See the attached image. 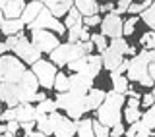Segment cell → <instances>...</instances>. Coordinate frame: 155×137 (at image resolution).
Returning a JSON list of instances; mask_svg holds the SVG:
<instances>
[{"mask_svg":"<svg viewBox=\"0 0 155 137\" xmlns=\"http://www.w3.org/2000/svg\"><path fill=\"white\" fill-rule=\"evenodd\" d=\"M124 104V95H118L114 91L105 93V100L103 104L97 108V122L105 128H114L116 124H120L122 120V114H120V108Z\"/></svg>","mask_w":155,"mask_h":137,"instance_id":"cell-1","label":"cell"},{"mask_svg":"<svg viewBox=\"0 0 155 137\" xmlns=\"http://www.w3.org/2000/svg\"><path fill=\"white\" fill-rule=\"evenodd\" d=\"M155 62V50H142L140 54H136L132 60H128V68H126V79L136 81L143 87H151L153 79L147 73V66Z\"/></svg>","mask_w":155,"mask_h":137,"instance_id":"cell-2","label":"cell"},{"mask_svg":"<svg viewBox=\"0 0 155 137\" xmlns=\"http://www.w3.org/2000/svg\"><path fill=\"white\" fill-rule=\"evenodd\" d=\"M93 50V45L89 41L87 43H78V45H70V43H64V45H58L54 50L51 52V62L54 66H68L70 62L78 60L81 56H87Z\"/></svg>","mask_w":155,"mask_h":137,"instance_id":"cell-3","label":"cell"},{"mask_svg":"<svg viewBox=\"0 0 155 137\" xmlns=\"http://www.w3.org/2000/svg\"><path fill=\"white\" fill-rule=\"evenodd\" d=\"M37 93L29 91L21 83H0V102H6L10 108H16V104H31L33 97Z\"/></svg>","mask_w":155,"mask_h":137,"instance_id":"cell-4","label":"cell"},{"mask_svg":"<svg viewBox=\"0 0 155 137\" xmlns=\"http://www.w3.org/2000/svg\"><path fill=\"white\" fill-rule=\"evenodd\" d=\"M4 45H6L8 50H14V52H16V56L21 58L25 64H31L33 66L35 62L41 60V52L33 46V43L29 41L23 33H18V35H14V37H8Z\"/></svg>","mask_w":155,"mask_h":137,"instance_id":"cell-5","label":"cell"},{"mask_svg":"<svg viewBox=\"0 0 155 137\" xmlns=\"http://www.w3.org/2000/svg\"><path fill=\"white\" fill-rule=\"evenodd\" d=\"M56 108L66 110L68 118L72 122H80L81 116L87 112L85 106V95H74V93H58V97L54 99Z\"/></svg>","mask_w":155,"mask_h":137,"instance_id":"cell-6","label":"cell"},{"mask_svg":"<svg viewBox=\"0 0 155 137\" xmlns=\"http://www.w3.org/2000/svg\"><path fill=\"white\" fill-rule=\"evenodd\" d=\"M25 73V66L16 56H0V83H19Z\"/></svg>","mask_w":155,"mask_h":137,"instance_id":"cell-7","label":"cell"},{"mask_svg":"<svg viewBox=\"0 0 155 137\" xmlns=\"http://www.w3.org/2000/svg\"><path fill=\"white\" fill-rule=\"evenodd\" d=\"M31 73L37 77V83L39 87L43 89H52V83H54V77H56V66L48 60H39L31 66Z\"/></svg>","mask_w":155,"mask_h":137,"instance_id":"cell-8","label":"cell"},{"mask_svg":"<svg viewBox=\"0 0 155 137\" xmlns=\"http://www.w3.org/2000/svg\"><path fill=\"white\" fill-rule=\"evenodd\" d=\"M29 29H31V31H48V29H52V31L58 33V35H62V33L66 31L64 25H62V21H58V19L52 18L45 10V6H43L41 14L35 18V21L29 23Z\"/></svg>","mask_w":155,"mask_h":137,"instance_id":"cell-9","label":"cell"},{"mask_svg":"<svg viewBox=\"0 0 155 137\" xmlns=\"http://www.w3.org/2000/svg\"><path fill=\"white\" fill-rule=\"evenodd\" d=\"M48 118L52 122V135L54 137H74L76 135V122L62 116L60 112H51Z\"/></svg>","mask_w":155,"mask_h":137,"instance_id":"cell-10","label":"cell"},{"mask_svg":"<svg viewBox=\"0 0 155 137\" xmlns=\"http://www.w3.org/2000/svg\"><path fill=\"white\" fill-rule=\"evenodd\" d=\"M31 43L39 52H48V54L60 45L58 37L51 31H31Z\"/></svg>","mask_w":155,"mask_h":137,"instance_id":"cell-11","label":"cell"},{"mask_svg":"<svg viewBox=\"0 0 155 137\" xmlns=\"http://www.w3.org/2000/svg\"><path fill=\"white\" fill-rule=\"evenodd\" d=\"M101 33L99 35H103L105 39L110 37L114 41V39H120L122 37V19L118 16H113V14H107V16L101 19Z\"/></svg>","mask_w":155,"mask_h":137,"instance_id":"cell-12","label":"cell"},{"mask_svg":"<svg viewBox=\"0 0 155 137\" xmlns=\"http://www.w3.org/2000/svg\"><path fill=\"white\" fill-rule=\"evenodd\" d=\"M93 89V81L89 77H85L84 73H74V75L68 77V93H74V95H87Z\"/></svg>","mask_w":155,"mask_h":137,"instance_id":"cell-13","label":"cell"},{"mask_svg":"<svg viewBox=\"0 0 155 137\" xmlns=\"http://www.w3.org/2000/svg\"><path fill=\"white\" fill-rule=\"evenodd\" d=\"M43 6H45V10L52 18L58 19V18L66 16V14L74 8V2H72V0H47V2H43Z\"/></svg>","mask_w":155,"mask_h":137,"instance_id":"cell-14","label":"cell"},{"mask_svg":"<svg viewBox=\"0 0 155 137\" xmlns=\"http://www.w3.org/2000/svg\"><path fill=\"white\" fill-rule=\"evenodd\" d=\"M122 60H124V54L118 52L113 46H107V50L101 54V64H103V68H107L109 72H114L116 68L122 64Z\"/></svg>","mask_w":155,"mask_h":137,"instance_id":"cell-15","label":"cell"},{"mask_svg":"<svg viewBox=\"0 0 155 137\" xmlns=\"http://www.w3.org/2000/svg\"><path fill=\"white\" fill-rule=\"evenodd\" d=\"M23 8H25V2H21V0H6V4L0 12H2L4 19H19Z\"/></svg>","mask_w":155,"mask_h":137,"instance_id":"cell-16","label":"cell"},{"mask_svg":"<svg viewBox=\"0 0 155 137\" xmlns=\"http://www.w3.org/2000/svg\"><path fill=\"white\" fill-rule=\"evenodd\" d=\"M43 10V2H39V0H33V2L25 4V8H23L21 16H19V19H21L23 25H29L31 21H35V18L41 14Z\"/></svg>","mask_w":155,"mask_h":137,"instance_id":"cell-17","label":"cell"},{"mask_svg":"<svg viewBox=\"0 0 155 137\" xmlns=\"http://www.w3.org/2000/svg\"><path fill=\"white\" fill-rule=\"evenodd\" d=\"M101 70H103V64H101V56L99 54H87V66L85 70L81 72L85 77H89L91 81L95 79L97 75L101 73Z\"/></svg>","mask_w":155,"mask_h":137,"instance_id":"cell-18","label":"cell"},{"mask_svg":"<svg viewBox=\"0 0 155 137\" xmlns=\"http://www.w3.org/2000/svg\"><path fill=\"white\" fill-rule=\"evenodd\" d=\"M74 8L78 10V14H80L81 18L97 16V12H99V4H97L95 0H76Z\"/></svg>","mask_w":155,"mask_h":137,"instance_id":"cell-19","label":"cell"},{"mask_svg":"<svg viewBox=\"0 0 155 137\" xmlns=\"http://www.w3.org/2000/svg\"><path fill=\"white\" fill-rule=\"evenodd\" d=\"M37 114H35V106L27 104H19L16 106V122L18 124H27V122H35Z\"/></svg>","mask_w":155,"mask_h":137,"instance_id":"cell-20","label":"cell"},{"mask_svg":"<svg viewBox=\"0 0 155 137\" xmlns=\"http://www.w3.org/2000/svg\"><path fill=\"white\" fill-rule=\"evenodd\" d=\"M103 100H105V91L91 89L85 95V106H87V110H97L101 104H103Z\"/></svg>","mask_w":155,"mask_h":137,"instance_id":"cell-21","label":"cell"},{"mask_svg":"<svg viewBox=\"0 0 155 137\" xmlns=\"http://www.w3.org/2000/svg\"><path fill=\"white\" fill-rule=\"evenodd\" d=\"M89 41V33L84 25H76L68 31V43L70 45H78V43H87Z\"/></svg>","mask_w":155,"mask_h":137,"instance_id":"cell-22","label":"cell"},{"mask_svg":"<svg viewBox=\"0 0 155 137\" xmlns=\"http://www.w3.org/2000/svg\"><path fill=\"white\" fill-rule=\"evenodd\" d=\"M23 27L25 25L21 23V19H4L2 25H0V31L6 37H14V35H18V33H21Z\"/></svg>","mask_w":155,"mask_h":137,"instance_id":"cell-23","label":"cell"},{"mask_svg":"<svg viewBox=\"0 0 155 137\" xmlns=\"http://www.w3.org/2000/svg\"><path fill=\"white\" fill-rule=\"evenodd\" d=\"M126 137H151V129H147L142 122H134L130 124L128 131H124Z\"/></svg>","mask_w":155,"mask_h":137,"instance_id":"cell-24","label":"cell"},{"mask_svg":"<svg viewBox=\"0 0 155 137\" xmlns=\"http://www.w3.org/2000/svg\"><path fill=\"white\" fill-rule=\"evenodd\" d=\"M51 112H56V104H54V100H52V99H45V100H41L35 106L37 118H39V116H48Z\"/></svg>","mask_w":155,"mask_h":137,"instance_id":"cell-25","label":"cell"},{"mask_svg":"<svg viewBox=\"0 0 155 137\" xmlns=\"http://www.w3.org/2000/svg\"><path fill=\"white\" fill-rule=\"evenodd\" d=\"M110 81H113V91L118 93V95H124V93L130 89L126 75H113V73H110Z\"/></svg>","mask_w":155,"mask_h":137,"instance_id":"cell-26","label":"cell"},{"mask_svg":"<svg viewBox=\"0 0 155 137\" xmlns=\"http://www.w3.org/2000/svg\"><path fill=\"white\" fill-rule=\"evenodd\" d=\"M35 126H37V131L43 135H52V122L48 116H39V118L35 120Z\"/></svg>","mask_w":155,"mask_h":137,"instance_id":"cell-27","label":"cell"},{"mask_svg":"<svg viewBox=\"0 0 155 137\" xmlns=\"http://www.w3.org/2000/svg\"><path fill=\"white\" fill-rule=\"evenodd\" d=\"M76 131H78V137H95L93 129H91V120L76 122Z\"/></svg>","mask_w":155,"mask_h":137,"instance_id":"cell-28","label":"cell"},{"mask_svg":"<svg viewBox=\"0 0 155 137\" xmlns=\"http://www.w3.org/2000/svg\"><path fill=\"white\" fill-rule=\"evenodd\" d=\"M64 29L68 27V29H72V27H76V25H81V16L78 14V10L76 8H72L70 12L66 14V19H64Z\"/></svg>","mask_w":155,"mask_h":137,"instance_id":"cell-29","label":"cell"},{"mask_svg":"<svg viewBox=\"0 0 155 137\" xmlns=\"http://www.w3.org/2000/svg\"><path fill=\"white\" fill-rule=\"evenodd\" d=\"M21 85H25L29 91H33V93H37L39 89V83H37V77L31 73V70H25V73H23V77H21Z\"/></svg>","mask_w":155,"mask_h":137,"instance_id":"cell-30","label":"cell"},{"mask_svg":"<svg viewBox=\"0 0 155 137\" xmlns=\"http://www.w3.org/2000/svg\"><path fill=\"white\" fill-rule=\"evenodd\" d=\"M140 122H142L147 129H153L155 128V108H153V106H149V108L140 116Z\"/></svg>","mask_w":155,"mask_h":137,"instance_id":"cell-31","label":"cell"},{"mask_svg":"<svg viewBox=\"0 0 155 137\" xmlns=\"http://www.w3.org/2000/svg\"><path fill=\"white\" fill-rule=\"evenodd\" d=\"M142 19L145 21V25L153 31V27H155V4H151L147 10H143V12H142Z\"/></svg>","mask_w":155,"mask_h":137,"instance_id":"cell-32","label":"cell"},{"mask_svg":"<svg viewBox=\"0 0 155 137\" xmlns=\"http://www.w3.org/2000/svg\"><path fill=\"white\" fill-rule=\"evenodd\" d=\"M52 89H56L58 93H68V77L64 73H56L54 83H52Z\"/></svg>","mask_w":155,"mask_h":137,"instance_id":"cell-33","label":"cell"},{"mask_svg":"<svg viewBox=\"0 0 155 137\" xmlns=\"http://www.w3.org/2000/svg\"><path fill=\"white\" fill-rule=\"evenodd\" d=\"M140 45L143 46V50H153V48H155V33L147 31L142 39H140Z\"/></svg>","mask_w":155,"mask_h":137,"instance_id":"cell-34","label":"cell"},{"mask_svg":"<svg viewBox=\"0 0 155 137\" xmlns=\"http://www.w3.org/2000/svg\"><path fill=\"white\" fill-rule=\"evenodd\" d=\"M89 43L97 46V50H99L101 54H103V52L107 50V46H109V45H107V39L103 35H95V33H93V35H89Z\"/></svg>","mask_w":155,"mask_h":137,"instance_id":"cell-35","label":"cell"},{"mask_svg":"<svg viewBox=\"0 0 155 137\" xmlns=\"http://www.w3.org/2000/svg\"><path fill=\"white\" fill-rule=\"evenodd\" d=\"M85 66H87V56H81V58H78V60H74V62L68 64V68H70L74 73H81L85 70Z\"/></svg>","mask_w":155,"mask_h":137,"instance_id":"cell-36","label":"cell"},{"mask_svg":"<svg viewBox=\"0 0 155 137\" xmlns=\"http://www.w3.org/2000/svg\"><path fill=\"white\" fill-rule=\"evenodd\" d=\"M140 116H142V112H140V108H128V106H126V110H124V120L128 122V124L140 122Z\"/></svg>","mask_w":155,"mask_h":137,"instance_id":"cell-37","label":"cell"},{"mask_svg":"<svg viewBox=\"0 0 155 137\" xmlns=\"http://www.w3.org/2000/svg\"><path fill=\"white\" fill-rule=\"evenodd\" d=\"M91 129H93V135L95 137H109V128L101 126L97 120H91Z\"/></svg>","mask_w":155,"mask_h":137,"instance_id":"cell-38","label":"cell"},{"mask_svg":"<svg viewBox=\"0 0 155 137\" xmlns=\"http://www.w3.org/2000/svg\"><path fill=\"white\" fill-rule=\"evenodd\" d=\"M110 46H113V48H116L118 52H122L124 56L128 54V48H130V46H128V43H126L122 37H120V39H114V41L110 43Z\"/></svg>","mask_w":155,"mask_h":137,"instance_id":"cell-39","label":"cell"},{"mask_svg":"<svg viewBox=\"0 0 155 137\" xmlns=\"http://www.w3.org/2000/svg\"><path fill=\"white\" fill-rule=\"evenodd\" d=\"M130 4H132V2H130V0H120V2L116 4V8H114V10H113V12H110V14H113V16H118V18H120V14L128 12Z\"/></svg>","mask_w":155,"mask_h":137,"instance_id":"cell-40","label":"cell"},{"mask_svg":"<svg viewBox=\"0 0 155 137\" xmlns=\"http://www.w3.org/2000/svg\"><path fill=\"white\" fill-rule=\"evenodd\" d=\"M136 21H138L136 18H130V19H128L126 23H122V35H124V37H128V35H132V33H134Z\"/></svg>","mask_w":155,"mask_h":137,"instance_id":"cell-41","label":"cell"},{"mask_svg":"<svg viewBox=\"0 0 155 137\" xmlns=\"http://www.w3.org/2000/svg\"><path fill=\"white\" fill-rule=\"evenodd\" d=\"M122 135H124V126H122V122H120V124H116L114 128L109 129V137H122Z\"/></svg>","mask_w":155,"mask_h":137,"instance_id":"cell-42","label":"cell"},{"mask_svg":"<svg viewBox=\"0 0 155 137\" xmlns=\"http://www.w3.org/2000/svg\"><path fill=\"white\" fill-rule=\"evenodd\" d=\"M0 120H4V122H14V120H16V108H8L6 112H0Z\"/></svg>","mask_w":155,"mask_h":137,"instance_id":"cell-43","label":"cell"},{"mask_svg":"<svg viewBox=\"0 0 155 137\" xmlns=\"http://www.w3.org/2000/svg\"><path fill=\"white\" fill-rule=\"evenodd\" d=\"M81 21H84L87 27H93V25H99L101 23V18L99 16H89V18H84Z\"/></svg>","mask_w":155,"mask_h":137,"instance_id":"cell-44","label":"cell"},{"mask_svg":"<svg viewBox=\"0 0 155 137\" xmlns=\"http://www.w3.org/2000/svg\"><path fill=\"white\" fill-rule=\"evenodd\" d=\"M18 131H19V124H18L16 120H14V122H8V124H6V133H12V135H16Z\"/></svg>","mask_w":155,"mask_h":137,"instance_id":"cell-45","label":"cell"},{"mask_svg":"<svg viewBox=\"0 0 155 137\" xmlns=\"http://www.w3.org/2000/svg\"><path fill=\"white\" fill-rule=\"evenodd\" d=\"M142 102H143V106H153V93H147V95H143L142 97Z\"/></svg>","mask_w":155,"mask_h":137,"instance_id":"cell-46","label":"cell"},{"mask_svg":"<svg viewBox=\"0 0 155 137\" xmlns=\"http://www.w3.org/2000/svg\"><path fill=\"white\" fill-rule=\"evenodd\" d=\"M19 128H21L23 131H25V135L27 133H31V131H35L33 128H35V122H27V124H19Z\"/></svg>","mask_w":155,"mask_h":137,"instance_id":"cell-47","label":"cell"},{"mask_svg":"<svg viewBox=\"0 0 155 137\" xmlns=\"http://www.w3.org/2000/svg\"><path fill=\"white\" fill-rule=\"evenodd\" d=\"M114 10V4L109 2V4H103V6H99V12H113Z\"/></svg>","mask_w":155,"mask_h":137,"instance_id":"cell-48","label":"cell"},{"mask_svg":"<svg viewBox=\"0 0 155 137\" xmlns=\"http://www.w3.org/2000/svg\"><path fill=\"white\" fill-rule=\"evenodd\" d=\"M126 104H128V108H140V100L138 99H128Z\"/></svg>","mask_w":155,"mask_h":137,"instance_id":"cell-49","label":"cell"},{"mask_svg":"<svg viewBox=\"0 0 155 137\" xmlns=\"http://www.w3.org/2000/svg\"><path fill=\"white\" fill-rule=\"evenodd\" d=\"M147 73H149V77H151V79H155V62H151V64L147 66Z\"/></svg>","mask_w":155,"mask_h":137,"instance_id":"cell-50","label":"cell"},{"mask_svg":"<svg viewBox=\"0 0 155 137\" xmlns=\"http://www.w3.org/2000/svg\"><path fill=\"white\" fill-rule=\"evenodd\" d=\"M124 95H128V97H130V99H138V100H140V93H136L134 89H128V91H126V93H124Z\"/></svg>","mask_w":155,"mask_h":137,"instance_id":"cell-51","label":"cell"},{"mask_svg":"<svg viewBox=\"0 0 155 137\" xmlns=\"http://www.w3.org/2000/svg\"><path fill=\"white\" fill-rule=\"evenodd\" d=\"M45 99H47L45 93H37V95L33 97V102H41V100H45Z\"/></svg>","mask_w":155,"mask_h":137,"instance_id":"cell-52","label":"cell"},{"mask_svg":"<svg viewBox=\"0 0 155 137\" xmlns=\"http://www.w3.org/2000/svg\"><path fill=\"white\" fill-rule=\"evenodd\" d=\"M25 137H47V135H43V133H39V131H31V133H27Z\"/></svg>","mask_w":155,"mask_h":137,"instance_id":"cell-53","label":"cell"},{"mask_svg":"<svg viewBox=\"0 0 155 137\" xmlns=\"http://www.w3.org/2000/svg\"><path fill=\"white\" fill-rule=\"evenodd\" d=\"M128 54H130V56H136V46H130V48H128Z\"/></svg>","mask_w":155,"mask_h":137,"instance_id":"cell-54","label":"cell"},{"mask_svg":"<svg viewBox=\"0 0 155 137\" xmlns=\"http://www.w3.org/2000/svg\"><path fill=\"white\" fill-rule=\"evenodd\" d=\"M4 133H6V126L0 124V135H4Z\"/></svg>","mask_w":155,"mask_h":137,"instance_id":"cell-55","label":"cell"},{"mask_svg":"<svg viewBox=\"0 0 155 137\" xmlns=\"http://www.w3.org/2000/svg\"><path fill=\"white\" fill-rule=\"evenodd\" d=\"M2 21H4V16H2V12H0V25H2Z\"/></svg>","mask_w":155,"mask_h":137,"instance_id":"cell-56","label":"cell"},{"mask_svg":"<svg viewBox=\"0 0 155 137\" xmlns=\"http://www.w3.org/2000/svg\"><path fill=\"white\" fill-rule=\"evenodd\" d=\"M0 137H4V135H0Z\"/></svg>","mask_w":155,"mask_h":137,"instance_id":"cell-57","label":"cell"}]
</instances>
